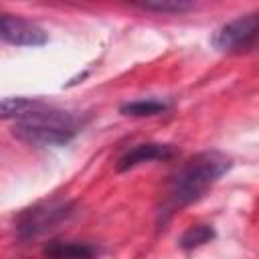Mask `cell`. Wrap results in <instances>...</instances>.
Listing matches in <instances>:
<instances>
[{"label": "cell", "mask_w": 259, "mask_h": 259, "mask_svg": "<svg viewBox=\"0 0 259 259\" xmlns=\"http://www.w3.org/2000/svg\"><path fill=\"white\" fill-rule=\"evenodd\" d=\"M2 117H16L14 136L38 146H63L79 132V119L73 113L38 99L6 97L2 101Z\"/></svg>", "instance_id": "obj_1"}, {"label": "cell", "mask_w": 259, "mask_h": 259, "mask_svg": "<svg viewBox=\"0 0 259 259\" xmlns=\"http://www.w3.org/2000/svg\"><path fill=\"white\" fill-rule=\"evenodd\" d=\"M233 162L219 150H206L188 158L174 174L168 190V202L172 206H184L202 198L223 174L231 170Z\"/></svg>", "instance_id": "obj_2"}, {"label": "cell", "mask_w": 259, "mask_h": 259, "mask_svg": "<svg viewBox=\"0 0 259 259\" xmlns=\"http://www.w3.org/2000/svg\"><path fill=\"white\" fill-rule=\"evenodd\" d=\"M212 42L223 53H245L259 47V12L243 14L227 24H223Z\"/></svg>", "instance_id": "obj_3"}, {"label": "cell", "mask_w": 259, "mask_h": 259, "mask_svg": "<svg viewBox=\"0 0 259 259\" xmlns=\"http://www.w3.org/2000/svg\"><path fill=\"white\" fill-rule=\"evenodd\" d=\"M71 212L73 210L67 202H51V204H45V206H34L18 219L16 229H18L20 237H26V239L36 237V235L53 229L61 221H65Z\"/></svg>", "instance_id": "obj_4"}, {"label": "cell", "mask_w": 259, "mask_h": 259, "mask_svg": "<svg viewBox=\"0 0 259 259\" xmlns=\"http://www.w3.org/2000/svg\"><path fill=\"white\" fill-rule=\"evenodd\" d=\"M0 32L6 42L16 47H40L47 42V32L40 26L6 12L0 16Z\"/></svg>", "instance_id": "obj_5"}, {"label": "cell", "mask_w": 259, "mask_h": 259, "mask_svg": "<svg viewBox=\"0 0 259 259\" xmlns=\"http://www.w3.org/2000/svg\"><path fill=\"white\" fill-rule=\"evenodd\" d=\"M174 156V146L170 144H140L132 150H127L119 162H117V170H130V168H136L144 162H152V160H168Z\"/></svg>", "instance_id": "obj_6"}, {"label": "cell", "mask_w": 259, "mask_h": 259, "mask_svg": "<svg viewBox=\"0 0 259 259\" xmlns=\"http://www.w3.org/2000/svg\"><path fill=\"white\" fill-rule=\"evenodd\" d=\"M47 259H93L95 249L79 241H51L45 247Z\"/></svg>", "instance_id": "obj_7"}, {"label": "cell", "mask_w": 259, "mask_h": 259, "mask_svg": "<svg viewBox=\"0 0 259 259\" xmlns=\"http://www.w3.org/2000/svg\"><path fill=\"white\" fill-rule=\"evenodd\" d=\"M214 237L212 229L208 225H192L180 239V245L184 249H194V247H200L204 243H208L210 239Z\"/></svg>", "instance_id": "obj_8"}, {"label": "cell", "mask_w": 259, "mask_h": 259, "mask_svg": "<svg viewBox=\"0 0 259 259\" xmlns=\"http://www.w3.org/2000/svg\"><path fill=\"white\" fill-rule=\"evenodd\" d=\"M166 109V105L162 101H154V99H144V101H132L125 103L121 107V113L125 115H134V117H144V115H156L162 113Z\"/></svg>", "instance_id": "obj_9"}, {"label": "cell", "mask_w": 259, "mask_h": 259, "mask_svg": "<svg viewBox=\"0 0 259 259\" xmlns=\"http://www.w3.org/2000/svg\"><path fill=\"white\" fill-rule=\"evenodd\" d=\"M140 6L146 10H154V12H184L192 8L194 4L186 0H150V2H142Z\"/></svg>", "instance_id": "obj_10"}]
</instances>
